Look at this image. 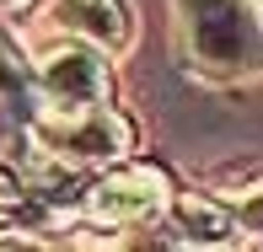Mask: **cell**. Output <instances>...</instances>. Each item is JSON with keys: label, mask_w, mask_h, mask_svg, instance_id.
Masks as SVG:
<instances>
[{"label": "cell", "mask_w": 263, "mask_h": 252, "mask_svg": "<svg viewBox=\"0 0 263 252\" xmlns=\"http://www.w3.org/2000/svg\"><path fill=\"white\" fill-rule=\"evenodd\" d=\"M0 6H27V0H0Z\"/></svg>", "instance_id": "cell-5"}, {"label": "cell", "mask_w": 263, "mask_h": 252, "mask_svg": "<svg viewBox=\"0 0 263 252\" xmlns=\"http://www.w3.org/2000/svg\"><path fill=\"white\" fill-rule=\"evenodd\" d=\"M54 22L81 32L97 49H124L129 43V11L124 0H54Z\"/></svg>", "instance_id": "cell-4"}, {"label": "cell", "mask_w": 263, "mask_h": 252, "mask_svg": "<svg viewBox=\"0 0 263 252\" xmlns=\"http://www.w3.org/2000/svg\"><path fill=\"white\" fill-rule=\"evenodd\" d=\"M161 209H166L161 172H118L86 193V215L102 225H151Z\"/></svg>", "instance_id": "cell-3"}, {"label": "cell", "mask_w": 263, "mask_h": 252, "mask_svg": "<svg viewBox=\"0 0 263 252\" xmlns=\"http://www.w3.org/2000/svg\"><path fill=\"white\" fill-rule=\"evenodd\" d=\"M43 150H54L59 161H76V166H97L113 161L124 150V118H113L107 107H81V113H54L38 124Z\"/></svg>", "instance_id": "cell-1"}, {"label": "cell", "mask_w": 263, "mask_h": 252, "mask_svg": "<svg viewBox=\"0 0 263 252\" xmlns=\"http://www.w3.org/2000/svg\"><path fill=\"white\" fill-rule=\"evenodd\" d=\"M38 91L49 97L54 113H81V107H97L107 91V70L86 43H65L38 65Z\"/></svg>", "instance_id": "cell-2"}]
</instances>
